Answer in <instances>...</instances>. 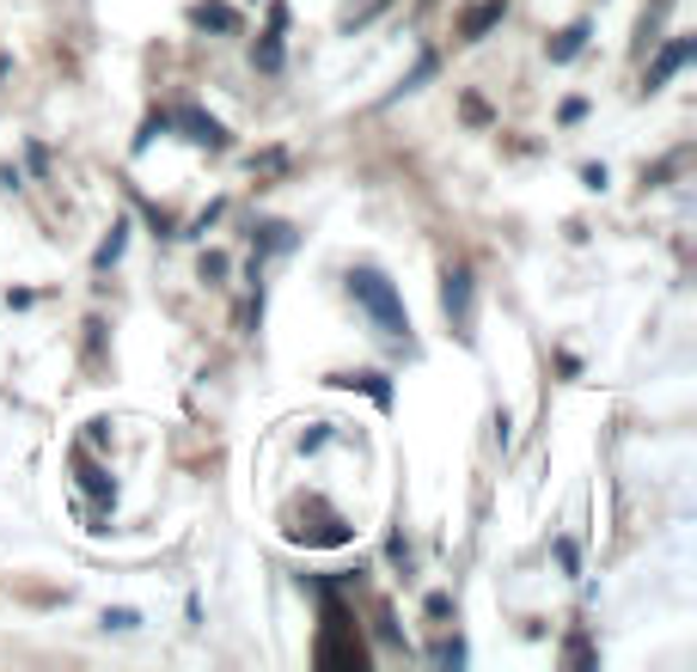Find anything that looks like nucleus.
<instances>
[{
	"mask_svg": "<svg viewBox=\"0 0 697 672\" xmlns=\"http://www.w3.org/2000/svg\"><path fill=\"white\" fill-rule=\"evenodd\" d=\"M349 294H356V306L373 318V324L392 337V343H410V318H404V300L392 294V281L380 276V269H349Z\"/></svg>",
	"mask_w": 697,
	"mask_h": 672,
	"instance_id": "f257e3e1",
	"label": "nucleus"
},
{
	"mask_svg": "<svg viewBox=\"0 0 697 672\" xmlns=\"http://www.w3.org/2000/svg\"><path fill=\"white\" fill-rule=\"evenodd\" d=\"M441 306H447V318H453V330L460 337H472V269H447V288H441Z\"/></svg>",
	"mask_w": 697,
	"mask_h": 672,
	"instance_id": "f03ea898",
	"label": "nucleus"
},
{
	"mask_svg": "<svg viewBox=\"0 0 697 672\" xmlns=\"http://www.w3.org/2000/svg\"><path fill=\"white\" fill-rule=\"evenodd\" d=\"M691 62V38H679V43H667V50L655 55V67H648L643 74V93H661V86H667L673 74H679V67Z\"/></svg>",
	"mask_w": 697,
	"mask_h": 672,
	"instance_id": "7ed1b4c3",
	"label": "nucleus"
},
{
	"mask_svg": "<svg viewBox=\"0 0 697 672\" xmlns=\"http://www.w3.org/2000/svg\"><path fill=\"white\" fill-rule=\"evenodd\" d=\"M282 31H288V13L276 7L270 25H264V38H257V50H251V62L264 67V74H276V67H282Z\"/></svg>",
	"mask_w": 697,
	"mask_h": 672,
	"instance_id": "20e7f679",
	"label": "nucleus"
},
{
	"mask_svg": "<svg viewBox=\"0 0 697 672\" xmlns=\"http://www.w3.org/2000/svg\"><path fill=\"white\" fill-rule=\"evenodd\" d=\"M171 122H184V141H197V147H214V153L226 147V129L214 117H202V110H178Z\"/></svg>",
	"mask_w": 697,
	"mask_h": 672,
	"instance_id": "39448f33",
	"label": "nucleus"
},
{
	"mask_svg": "<svg viewBox=\"0 0 697 672\" xmlns=\"http://www.w3.org/2000/svg\"><path fill=\"white\" fill-rule=\"evenodd\" d=\"M501 13H508V0H484V7H472V13H465V25H460V38L477 43L489 25H501Z\"/></svg>",
	"mask_w": 697,
	"mask_h": 672,
	"instance_id": "423d86ee",
	"label": "nucleus"
},
{
	"mask_svg": "<svg viewBox=\"0 0 697 672\" xmlns=\"http://www.w3.org/2000/svg\"><path fill=\"white\" fill-rule=\"evenodd\" d=\"M330 385H342V392H356V385H361V392H368V397H373V404H380V409L392 404V385H386L380 373H337V380H330Z\"/></svg>",
	"mask_w": 697,
	"mask_h": 672,
	"instance_id": "0eeeda50",
	"label": "nucleus"
},
{
	"mask_svg": "<svg viewBox=\"0 0 697 672\" xmlns=\"http://www.w3.org/2000/svg\"><path fill=\"white\" fill-rule=\"evenodd\" d=\"M190 19H197L202 31H233L239 25V13H233V7H221V0H202V7H190Z\"/></svg>",
	"mask_w": 697,
	"mask_h": 672,
	"instance_id": "6e6552de",
	"label": "nucleus"
},
{
	"mask_svg": "<svg viewBox=\"0 0 697 672\" xmlns=\"http://www.w3.org/2000/svg\"><path fill=\"white\" fill-rule=\"evenodd\" d=\"M581 43H588V25H569V31H557V43H551V62H575V55H581Z\"/></svg>",
	"mask_w": 697,
	"mask_h": 672,
	"instance_id": "1a4fd4ad",
	"label": "nucleus"
},
{
	"mask_svg": "<svg viewBox=\"0 0 697 672\" xmlns=\"http://www.w3.org/2000/svg\"><path fill=\"white\" fill-rule=\"evenodd\" d=\"M380 7H392V0H349V7H342V31H361Z\"/></svg>",
	"mask_w": 697,
	"mask_h": 672,
	"instance_id": "9d476101",
	"label": "nucleus"
},
{
	"mask_svg": "<svg viewBox=\"0 0 697 672\" xmlns=\"http://www.w3.org/2000/svg\"><path fill=\"white\" fill-rule=\"evenodd\" d=\"M429 660H434V666H465V642H460V636H441V642H434L429 648Z\"/></svg>",
	"mask_w": 697,
	"mask_h": 672,
	"instance_id": "9b49d317",
	"label": "nucleus"
},
{
	"mask_svg": "<svg viewBox=\"0 0 697 672\" xmlns=\"http://www.w3.org/2000/svg\"><path fill=\"white\" fill-rule=\"evenodd\" d=\"M80 483L93 489V495H98V501H117V483H110V477H105V471H98V465H86V459H80Z\"/></svg>",
	"mask_w": 697,
	"mask_h": 672,
	"instance_id": "f8f14e48",
	"label": "nucleus"
},
{
	"mask_svg": "<svg viewBox=\"0 0 697 672\" xmlns=\"http://www.w3.org/2000/svg\"><path fill=\"white\" fill-rule=\"evenodd\" d=\"M123 245H129V226H110V238L98 245V269H110L123 257Z\"/></svg>",
	"mask_w": 697,
	"mask_h": 672,
	"instance_id": "ddd939ff",
	"label": "nucleus"
},
{
	"mask_svg": "<svg viewBox=\"0 0 697 672\" xmlns=\"http://www.w3.org/2000/svg\"><path fill=\"white\" fill-rule=\"evenodd\" d=\"M105 630H117V636H129V630H141V611H129V606H117V611H105Z\"/></svg>",
	"mask_w": 697,
	"mask_h": 672,
	"instance_id": "4468645a",
	"label": "nucleus"
},
{
	"mask_svg": "<svg viewBox=\"0 0 697 672\" xmlns=\"http://www.w3.org/2000/svg\"><path fill=\"white\" fill-rule=\"evenodd\" d=\"M557 563H563L569 575H581V551H575V538H557Z\"/></svg>",
	"mask_w": 697,
	"mask_h": 672,
	"instance_id": "2eb2a0df",
	"label": "nucleus"
},
{
	"mask_svg": "<svg viewBox=\"0 0 697 672\" xmlns=\"http://www.w3.org/2000/svg\"><path fill=\"white\" fill-rule=\"evenodd\" d=\"M569 666H593V648L581 636H569Z\"/></svg>",
	"mask_w": 697,
	"mask_h": 672,
	"instance_id": "dca6fc26",
	"label": "nucleus"
},
{
	"mask_svg": "<svg viewBox=\"0 0 697 672\" xmlns=\"http://www.w3.org/2000/svg\"><path fill=\"white\" fill-rule=\"evenodd\" d=\"M202 276H209V281L226 276V257H221V250H209V257H202Z\"/></svg>",
	"mask_w": 697,
	"mask_h": 672,
	"instance_id": "f3484780",
	"label": "nucleus"
}]
</instances>
